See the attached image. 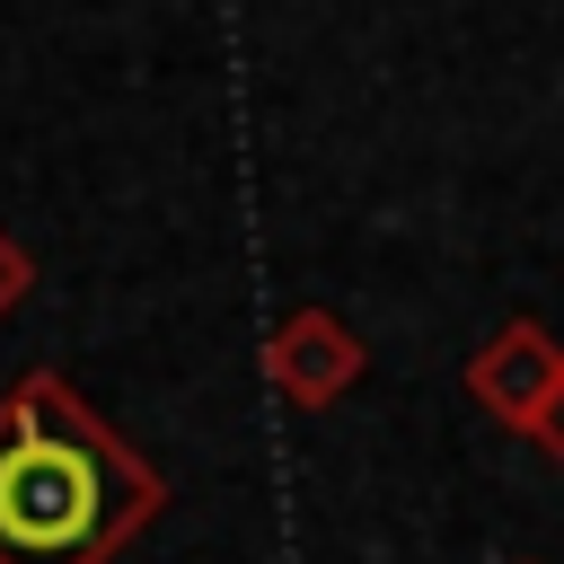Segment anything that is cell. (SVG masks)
Instances as JSON below:
<instances>
[{
	"label": "cell",
	"mask_w": 564,
	"mask_h": 564,
	"mask_svg": "<svg viewBox=\"0 0 564 564\" xmlns=\"http://www.w3.org/2000/svg\"><path fill=\"white\" fill-rule=\"evenodd\" d=\"M26 291H35V256H26V247H18L9 229H0V326H9L18 308H26Z\"/></svg>",
	"instance_id": "cell-4"
},
{
	"label": "cell",
	"mask_w": 564,
	"mask_h": 564,
	"mask_svg": "<svg viewBox=\"0 0 564 564\" xmlns=\"http://www.w3.org/2000/svg\"><path fill=\"white\" fill-rule=\"evenodd\" d=\"M520 564H538V555H520Z\"/></svg>",
	"instance_id": "cell-6"
},
{
	"label": "cell",
	"mask_w": 564,
	"mask_h": 564,
	"mask_svg": "<svg viewBox=\"0 0 564 564\" xmlns=\"http://www.w3.org/2000/svg\"><path fill=\"white\" fill-rule=\"evenodd\" d=\"M520 441H529V449H538V458H546V467H564V388H555V397H546V405H538V423H529V432H520Z\"/></svg>",
	"instance_id": "cell-5"
},
{
	"label": "cell",
	"mask_w": 564,
	"mask_h": 564,
	"mask_svg": "<svg viewBox=\"0 0 564 564\" xmlns=\"http://www.w3.org/2000/svg\"><path fill=\"white\" fill-rule=\"evenodd\" d=\"M361 370H370V352H361V335H352L326 300L291 308V317L264 335V379H273V397H282V405H300V414L344 405V397L361 388Z\"/></svg>",
	"instance_id": "cell-2"
},
{
	"label": "cell",
	"mask_w": 564,
	"mask_h": 564,
	"mask_svg": "<svg viewBox=\"0 0 564 564\" xmlns=\"http://www.w3.org/2000/svg\"><path fill=\"white\" fill-rule=\"evenodd\" d=\"M167 511V476L62 379L0 397V564H115Z\"/></svg>",
	"instance_id": "cell-1"
},
{
	"label": "cell",
	"mask_w": 564,
	"mask_h": 564,
	"mask_svg": "<svg viewBox=\"0 0 564 564\" xmlns=\"http://www.w3.org/2000/svg\"><path fill=\"white\" fill-rule=\"evenodd\" d=\"M555 388H564V344H555L538 317H502V326L467 352V397H476L502 432H529Z\"/></svg>",
	"instance_id": "cell-3"
}]
</instances>
